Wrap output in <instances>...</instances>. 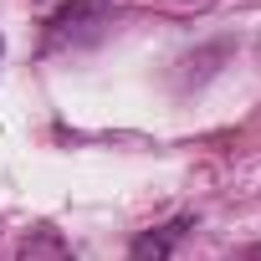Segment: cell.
Masks as SVG:
<instances>
[{"instance_id": "cell-1", "label": "cell", "mask_w": 261, "mask_h": 261, "mask_svg": "<svg viewBox=\"0 0 261 261\" xmlns=\"http://www.w3.org/2000/svg\"><path fill=\"white\" fill-rule=\"evenodd\" d=\"M113 11L102 6V0H72L67 11L51 16V41H67V36H82L87 26H108Z\"/></svg>"}, {"instance_id": "cell-2", "label": "cell", "mask_w": 261, "mask_h": 261, "mask_svg": "<svg viewBox=\"0 0 261 261\" xmlns=\"http://www.w3.org/2000/svg\"><path fill=\"white\" fill-rule=\"evenodd\" d=\"M190 225H195V220H190V215H179V220H169V225L144 230L134 246H128V261H169V251L179 246V236H185Z\"/></svg>"}, {"instance_id": "cell-3", "label": "cell", "mask_w": 261, "mask_h": 261, "mask_svg": "<svg viewBox=\"0 0 261 261\" xmlns=\"http://www.w3.org/2000/svg\"><path fill=\"white\" fill-rule=\"evenodd\" d=\"M16 261H77V256H72V246H67L57 230H31V236L21 241Z\"/></svg>"}]
</instances>
